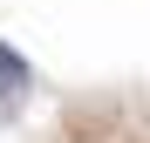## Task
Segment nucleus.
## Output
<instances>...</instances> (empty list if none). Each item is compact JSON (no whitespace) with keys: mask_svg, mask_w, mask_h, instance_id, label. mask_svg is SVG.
<instances>
[{"mask_svg":"<svg viewBox=\"0 0 150 143\" xmlns=\"http://www.w3.org/2000/svg\"><path fill=\"white\" fill-rule=\"evenodd\" d=\"M28 89H34V68H28V55L0 41V123H14V109L28 102Z\"/></svg>","mask_w":150,"mask_h":143,"instance_id":"obj_1","label":"nucleus"}]
</instances>
